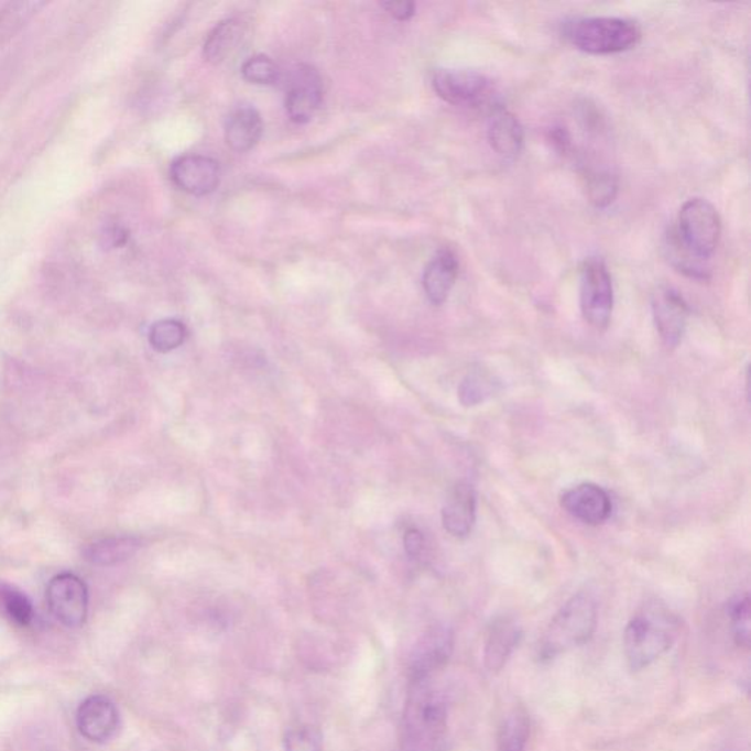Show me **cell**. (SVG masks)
Returning <instances> with one entry per match:
<instances>
[{
  "label": "cell",
  "instance_id": "obj_13",
  "mask_svg": "<svg viewBox=\"0 0 751 751\" xmlns=\"http://www.w3.org/2000/svg\"><path fill=\"white\" fill-rule=\"evenodd\" d=\"M171 178L176 187L192 196H207L220 183L219 163L206 156H183L171 166Z\"/></svg>",
  "mask_w": 751,
  "mask_h": 751
},
{
  "label": "cell",
  "instance_id": "obj_32",
  "mask_svg": "<svg viewBox=\"0 0 751 751\" xmlns=\"http://www.w3.org/2000/svg\"><path fill=\"white\" fill-rule=\"evenodd\" d=\"M382 8L387 9L389 15L395 18L398 21H409L415 13V4L413 2H383Z\"/></svg>",
  "mask_w": 751,
  "mask_h": 751
},
{
  "label": "cell",
  "instance_id": "obj_26",
  "mask_svg": "<svg viewBox=\"0 0 751 751\" xmlns=\"http://www.w3.org/2000/svg\"><path fill=\"white\" fill-rule=\"evenodd\" d=\"M750 598L749 595L737 596L728 605V616H730L732 635L737 646L749 649L751 639L750 622Z\"/></svg>",
  "mask_w": 751,
  "mask_h": 751
},
{
  "label": "cell",
  "instance_id": "obj_2",
  "mask_svg": "<svg viewBox=\"0 0 751 751\" xmlns=\"http://www.w3.org/2000/svg\"><path fill=\"white\" fill-rule=\"evenodd\" d=\"M679 620L665 605L649 602L635 612L624 631V655L631 671L655 664L674 646Z\"/></svg>",
  "mask_w": 751,
  "mask_h": 751
},
{
  "label": "cell",
  "instance_id": "obj_31",
  "mask_svg": "<svg viewBox=\"0 0 751 751\" xmlns=\"http://www.w3.org/2000/svg\"><path fill=\"white\" fill-rule=\"evenodd\" d=\"M404 547L411 559H420L424 554L426 541L418 529H409L404 534Z\"/></svg>",
  "mask_w": 751,
  "mask_h": 751
},
{
  "label": "cell",
  "instance_id": "obj_9",
  "mask_svg": "<svg viewBox=\"0 0 751 751\" xmlns=\"http://www.w3.org/2000/svg\"><path fill=\"white\" fill-rule=\"evenodd\" d=\"M490 79L470 69H436L432 87L436 95L455 106L483 104L490 92Z\"/></svg>",
  "mask_w": 751,
  "mask_h": 751
},
{
  "label": "cell",
  "instance_id": "obj_16",
  "mask_svg": "<svg viewBox=\"0 0 751 751\" xmlns=\"http://www.w3.org/2000/svg\"><path fill=\"white\" fill-rule=\"evenodd\" d=\"M523 639V630L514 618L501 617L490 625L485 644V666L489 673L498 674L505 668L511 656Z\"/></svg>",
  "mask_w": 751,
  "mask_h": 751
},
{
  "label": "cell",
  "instance_id": "obj_18",
  "mask_svg": "<svg viewBox=\"0 0 751 751\" xmlns=\"http://www.w3.org/2000/svg\"><path fill=\"white\" fill-rule=\"evenodd\" d=\"M488 137L490 145L499 156L514 159L523 149V127L519 119L502 106L490 112Z\"/></svg>",
  "mask_w": 751,
  "mask_h": 751
},
{
  "label": "cell",
  "instance_id": "obj_1",
  "mask_svg": "<svg viewBox=\"0 0 751 751\" xmlns=\"http://www.w3.org/2000/svg\"><path fill=\"white\" fill-rule=\"evenodd\" d=\"M401 751H446L449 705L435 678L409 679L401 721Z\"/></svg>",
  "mask_w": 751,
  "mask_h": 751
},
{
  "label": "cell",
  "instance_id": "obj_15",
  "mask_svg": "<svg viewBox=\"0 0 751 751\" xmlns=\"http://www.w3.org/2000/svg\"><path fill=\"white\" fill-rule=\"evenodd\" d=\"M477 494L468 481H458L449 490L445 505L442 508V524L450 536L466 538L470 536L476 524Z\"/></svg>",
  "mask_w": 751,
  "mask_h": 751
},
{
  "label": "cell",
  "instance_id": "obj_3",
  "mask_svg": "<svg viewBox=\"0 0 751 751\" xmlns=\"http://www.w3.org/2000/svg\"><path fill=\"white\" fill-rule=\"evenodd\" d=\"M596 629H598V603L594 596L586 591L574 595L552 618L549 627L538 643V660L549 662L573 649L585 646L594 639Z\"/></svg>",
  "mask_w": 751,
  "mask_h": 751
},
{
  "label": "cell",
  "instance_id": "obj_20",
  "mask_svg": "<svg viewBox=\"0 0 751 751\" xmlns=\"http://www.w3.org/2000/svg\"><path fill=\"white\" fill-rule=\"evenodd\" d=\"M244 37L246 29L241 21L231 18V20L219 22L206 40V61L214 65L222 64L240 48Z\"/></svg>",
  "mask_w": 751,
  "mask_h": 751
},
{
  "label": "cell",
  "instance_id": "obj_27",
  "mask_svg": "<svg viewBox=\"0 0 751 751\" xmlns=\"http://www.w3.org/2000/svg\"><path fill=\"white\" fill-rule=\"evenodd\" d=\"M618 194V181L608 171H594L587 174V196L596 207L612 205Z\"/></svg>",
  "mask_w": 751,
  "mask_h": 751
},
{
  "label": "cell",
  "instance_id": "obj_14",
  "mask_svg": "<svg viewBox=\"0 0 751 751\" xmlns=\"http://www.w3.org/2000/svg\"><path fill=\"white\" fill-rule=\"evenodd\" d=\"M77 726L83 737L91 743L112 739L119 726V714L113 701L106 696H91L79 705Z\"/></svg>",
  "mask_w": 751,
  "mask_h": 751
},
{
  "label": "cell",
  "instance_id": "obj_23",
  "mask_svg": "<svg viewBox=\"0 0 751 751\" xmlns=\"http://www.w3.org/2000/svg\"><path fill=\"white\" fill-rule=\"evenodd\" d=\"M498 382L493 375L483 369L471 370L462 379L458 388L459 402L464 406H476L488 400L497 392Z\"/></svg>",
  "mask_w": 751,
  "mask_h": 751
},
{
  "label": "cell",
  "instance_id": "obj_5",
  "mask_svg": "<svg viewBox=\"0 0 751 751\" xmlns=\"http://www.w3.org/2000/svg\"><path fill=\"white\" fill-rule=\"evenodd\" d=\"M721 218L712 203L690 198L678 215L677 241L697 260L712 258L721 240Z\"/></svg>",
  "mask_w": 751,
  "mask_h": 751
},
{
  "label": "cell",
  "instance_id": "obj_6",
  "mask_svg": "<svg viewBox=\"0 0 751 751\" xmlns=\"http://www.w3.org/2000/svg\"><path fill=\"white\" fill-rule=\"evenodd\" d=\"M580 307L591 328L605 330L611 324L613 285L611 273L602 259L590 258L580 272Z\"/></svg>",
  "mask_w": 751,
  "mask_h": 751
},
{
  "label": "cell",
  "instance_id": "obj_21",
  "mask_svg": "<svg viewBox=\"0 0 751 751\" xmlns=\"http://www.w3.org/2000/svg\"><path fill=\"white\" fill-rule=\"evenodd\" d=\"M139 538L130 536L101 538L92 543L84 551L87 563L99 565V567H110L130 559L140 549Z\"/></svg>",
  "mask_w": 751,
  "mask_h": 751
},
{
  "label": "cell",
  "instance_id": "obj_4",
  "mask_svg": "<svg viewBox=\"0 0 751 751\" xmlns=\"http://www.w3.org/2000/svg\"><path fill=\"white\" fill-rule=\"evenodd\" d=\"M564 37L590 55H616L638 46L642 31L627 18L585 17L565 22Z\"/></svg>",
  "mask_w": 751,
  "mask_h": 751
},
{
  "label": "cell",
  "instance_id": "obj_11",
  "mask_svg": "<svg viewBox=\"0 0 751 751\" xmlns=\"http://www.w3.org/2000/svg\"><path fill=\"white\" fill-rule=\"evenodd\" d=\"M285 108L291 121H312L324 100V83L320 74L312 66L302 65L293 70L286 84Z\"/></svg>",
  "mask_w": 751,
  "mask_h": 751
},
{
  "label": "cell",
  "instance_id": "obj_33",
  "mask_svg": "<svg viewBox=\"0 0 751 751\" xmlns=\"http://www.w3.org/2000/svg\"><path fill=\"white\" fill-rule=\"evenodd\" d=\"M104 237L106 244L110 247H121L122 244H126L128 233L126 229L119 227V225H113V227L106 229Z\"/></svg>",
  "mask_w": 751,
  "mask_h": 751
},
{
  "label": "cell",
  "instance_id": "obj_7",
  "mask_svg": "<svg viewBox=\"0 0 751 751\" xmlns=\"http://www.w3.org/2000/svg\"><path fill=\"white\" fill-rule=\"evenodd\" d=\"M46 596L48 609L62 625L78 629L86 622L88 590L81 578L70 573L59 574L48 583Z\"/></svg>",
  "mask_w": 751,
  "mask_h": 751
},
{
  "label": "cell",
  "instance_id": "obj_28",
  "mask_svg": "<svg viewBox=\"0 0 751 751\" xmlns=\"http://www.w3.org/2000/svg\"><path fill=\"white\" fill-rule=\"evenodd\" d=\"M241 74L247 81L258 86H272L281 79L280 66L271 57L259 55L250 57L242 65Z\"/></svg>",
  "mask_w": 751,
  "mask_h": 751
},
{
  "label": "cell",
  "instance_id": "obj_24",
  "mask_svg": "<svg viewBox=\"0 0 751 751\" xmlns=\"http://www.w3.org/2000/svg\"><path fill=\"white\" fill-rule=\"evenodd\" d=\"M0 611L17 625L26 627L34 618L33 603L21 590L11 585H0Z\"/></svg>",
  "mask_w": 751,
  "mask_h": 751
},
{
  "label": "cell",
  "instance_id": "obj_17",
  "mask_svg": "<svg viewBox=\"0 0 751 751\" xmlns=\"http://www.w3.org/2000/svg\"><path fill=\"white\" fill-rule=\"evenodd\" d=\"M459 264L457 255L448 249L440 250L423 273V289L428 302L442 306L448 300L457 282Z\"/></svg>",
  "mask_w": 751,
  "mask_h": 751
},
{
  "label": "cell",
  "instance_id": "obj_22",
  "mask_svg": "<svg viewBox=\"0 0 751 751\" xmlns=\"http://www.w3.org/2000/svg\"><path fill=\"white\" fill-rule=\"evenodd\" d=\"M530 719L521 709H514L503 719L498 736V751H527Z\"/></svg>",
  "mask_w": 751,
  "mask_h": 751
},
{
  "label": "cell",
  "instance_id": "obj_12",
  "mask_svg": "<svg viewBox=\"0 0 751 751\" xmlns=\"http://www.w3.org/2000/svg\"><path fill=\"white\" fill-rule=\"evenodd\" d=\"M560 507L573 519L587 525L607 523L612 514V501L607 490L595 483H581L560 494Z\"/></svg>",
  "mask_w": 751,
  "mask_h": 751
},
{
  "label": "cell",
  "instance_id": "obj_10",
  "mask_svg": "<svg viewBox=\"0 0 751 751\" xmlns=\"http://www.w3.org/2000/svg\"><path fill=\"white\" fill-rule=\"evenodd\" d=\"M652 312L662 342L674 350L683 341L690 316L686 300L673 286H657L652 295Z\"/></svg>",
  "mask_w": 751,
  "mask_h": 751
},
{
  "label": "cell",
  "instance_id": "obj_8",
  "mask_svg": "<svg viewBox=\"0 0 751 751\" xmlns=\"http://www.w3.org/2000/svg\"><path fill=\"white\" fill-rule=\"evenodd\" d=\"M454 644V633L449 627L435 625L428 629L411 652L409 679L435 678L448 665Z\"/></svg>",
  "mask_w": 751,
  "mask_h": 751
},
{
  "label": "cell",
  "instance_id": "obj_19",
  "mask_svg": "<svg viewBox=\"0 0 751 751\" xmlns=\"http://www.w3.org/2000/svg\"><path fill=\"white\" fill-rule=\"evenodd\" d=\"M263 134V119L253 106H240L229 115L225 126V139L238 153L249 152Z\"/></svg>",
  "mask_w": 751,
  "mask_h": 751
},
{
  "label": "cell",
  "instance_id": "obj_29",
  "mask_svg": "<svg viewBox=\"0 0 751 751\" xmlns=\"http://www.w3.org/2000/svg\"><path fill=\"white\" fill-rule=\"evenodd\" d=\"M43 3H11L0 12V40L7 35L11 37L18 30L37 12Z\"/></svg>",
  "mask_w": 751,
  "mask_h": 751
},
{
  "label": "cell",
  "instance_id": "obj_30",
  "mask_svg": "<svg viewBox=\"0 0 751 751\" xmlns=\"http://www.w3.org/2000/svg\"><path fill=\"white\" fill-rule=\"evenodd\" d=\"M285 751H324L319 730L311 726L291 728L285 737Z\"/></svg>",
  "mask_w": 751,
  "mask_h": 751
},
{
  "label": "cell",
  "instance_id": "obj_25",
  "mask_svg": "<svg viewBox=\"0 0 751 751\" xmlns=\"http://www.w3.org/2000/svg\"><path fill=\"white\" fill-rule=\"evenodd\" d=\"M187 328L183 322L165 319L152 326L149 334L150 346L159 352H170L176 350L185 342Z\"/></svg>",
  "mask_w": 751,
  "mask_h": 751
}]
</instances>
